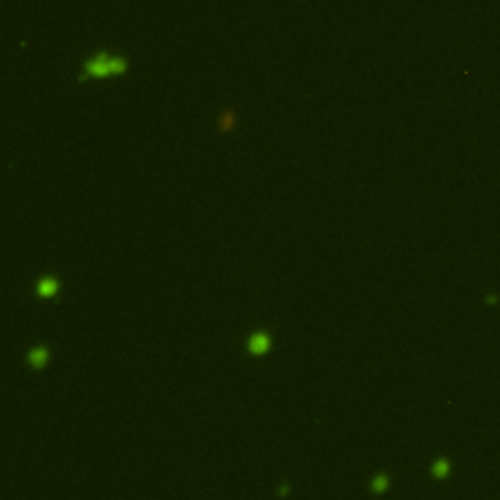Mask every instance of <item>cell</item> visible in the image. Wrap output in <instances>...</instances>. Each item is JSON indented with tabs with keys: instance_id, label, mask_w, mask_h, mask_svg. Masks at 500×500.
<instances>
[{
	"instance_id": "7",
	"label": "cell",
	"mask_w": 500,
	"mask_h": 500,
	"mask_svg": "<svg viewBox=\"0 0 500 500\" xmlns=\"http://www.w3.org/2000/svg\"><path fill=\"white\" fill-rule=\"evenodd\" d=\"M219 123L223 125V129H225V127H233V125H235V115L229 112V114H225V117H221Z\"/></svg>"
},
{
	"instance_id": "6",
	"label": "cell",
	"mask_w": 500,
	"mask_h": 500,
	"mask_svg": "<svg viewBox=\"0 0 500 500\" xmlns=\"http://www.w3.org/2000/svg\"><path fill=\"white\" fill-rule=\"evenodd\" d=\"M389 485H391V481H389L387 475H377L371 483V491L373 493H383V491H387Z\"/></svg>"
},
{
	"instance_id": "4",
	"label": "cell",
	"mask_w": 500,
	"mask_h": 500,
	"mask_svg": "<svg viewBox=\"0 0 500 500\" xmlns=\"http://www.w3.org/2000/svg\"><path fill=\"white\" fill-rule=\"evenodd\" d=\"M27 362L33 365V367H37V369H41L43 365L49 362V350L43 348V346H39V348H33L29 354H27Z\"/></svg>"
},
{
	"instance_id": "5",
	"label": "cell",
	"mask_w": 500,
	"mask_h": 500,
	"mask_svg": "<svg viewBox=\"0 0 500 500\" xmlns=\"http://www.w3.org/2000/svg\"><path fill=\"white\" fill-rule=\"evenodd\" d=\"M450 471H452V463L446 459V457H442V459H438V461H434L432 465V475L436 479H446L450 475Z\"/></svg>"
},
{
	"instance_id": "1",
	"label": "cell",
	"mask_w": 500,
	"mask_h": 500,
	"mask_svg": "<svg viewBox=\"0 0 500 500\" xmlns=\"http://www.w3.org/2000/svg\"><path fill=\"white\" fill-rule=\"evenodd\" d=\"M125 70H127V59L100 51L98 55H94L92 59L84 63V70L78 76V80L84 82L88 78H104L110 74H123Z\"/></svg>"
},
{
	"instance_id": "2",
	"label": "cell",
	"mask_w": 500,
	"mask_h": 500,
	"mask_svg": "<svg viewBox=\"0 0 500 500\" xmlns=\"http://www.w3.org/2000/svg\"><path fill=\"white\" fill-rule=\"evenodd\" d=\"M272 348V338L268 332H256L249 340V352L254 356H264Z\"/></svg>"
},
{
	"instance_id": "3",
	"label": "cell",
	"mask_w": 500,
	"mask_h": 500,
	"mask_svg": "<svg viewBox=\"0 0 500 500\" xmlns=\"http://www.w3.org/2000/svg\"><path fill=\"white\" fill-rule=\"evenodd\" d=\"M59 289V281L53 275H45L37 283V295L39 297H53Z\"/></svg>"
}]
</instances>
